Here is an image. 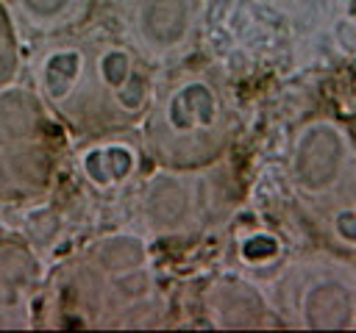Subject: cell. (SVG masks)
I'll list each match as a JSON object with an SVG mask.
<instances>
[{"label":"cell","mask_w":356,"mask_h":333,"mask_svg":"<svg viewBox=\"0 0 356 333\" xmlns=\"http://www.w3.org/2000/svg\"><path fill=\"white\" fill-rule=\"evenodd\" d=\"M348 147L331 122H312L295 142L292 175L306 191L331 189L345 169Z\"/></svg>","instance_id":"obj_1"},{"label":"cell","mask_w":356,"mask_h":333,"mask_svg":"<svg viewBox=\"0 0 356 333\" xmlns=\"http://www.w3.org/2000/svg\"><path fill=\"white\" fill-rule=\"evenodd\" d=\"M136 28L139 36L156 50L178 47L192 28V0H142Z\"/></svg>","instance_id":"obj_2"},{"label":"cell","mask_w":356,"mask_h":333,"mask_svg":"<svg viewBox=\"0 0 356 333\" xmlns=\"http://www.w3.org/2000/svg\"><path fill=\"white\" fill-rule=\"evenodd\" d=\"M303 322L309 327H353L356 297L342 280L325 278L303 294Z\"/></svg>","instance_id":"obj_3"},{"label":"cell","mask_w":356,"mask_h":333,"mask_svg":"<svg viewBox=\"0 0 356 333\" xmlns=\"http://www.w3.org/2000/svg\"><path fill=\"white\" fill-rule=\"evenodd\" d=\"M189 208H192V200H189V189L172 178V175H159L147 183V191H145V214L150 219L153 228H178L189 219Z\"/></svg>","instance_id":"obj_4"},{"label":"cell","mask_w":356,"mask_h":333,"mask_svg":"<svg viewBox=\"0 0 356 333\" xmlns=\"http://www.w3.org/2000/svg\"><path fill=\"white\" fill-rule=\"evenodd\" d=\"M214 114H217L214 94L200 83L186 86L181 94H175V100L170 105V119L178 130H189L195 125H209L214 119Z\"/></svg>","instance_id":"obj_5"},{"label":"cell","mask_w":356,"mask_h":333,"mask_svg":"<svg viewBox=\"0 0 356 333\" xmlns=\"http://www.w3.org/2000/svg\"><path fill=\"white\" fill-rule=\"evenodd\" d=\"M36 108L22 89H0V136L25 139L33 130Z\"/></svg>","instance_id":"obj_6"},{"label":"cell","mask_w":356,"mask_h":333,"mask_svg":"<svg viewBox=\"0 0 356 333\" xmlns=\"http://www.w3.org/2000/svg\"><path fill=\"white\" fill-rule=\"evenodd\" d=\"M97 264L111 272V275H120V272H131V269H139L142 261H145V247L139 239L134 236H114V239H106L97 253H95Z\"/></svg>","instance_id":"obj_7"},{"label":"cell","mask_w":356,"mask_h":333,"mask_svg":"<svg viewBox=\"0 0 356 333\" xmlns=\"http://www.w3.org/2000/svg\"><path fill=\"white\" fill-rule=\"evenodd\" d=\"M217 308H220L222 325H231V327L256 325V322H259V314H261L259 297H256L250 289H242V286H228V289H222V291H220V300H217Z\"/></svg>","instance_id":"obj_8"},{"label":"cell","mask_w":356,"mask_h":333,"mask_svg":"<svg viewBox=\"0 0 356 333\" xmlns=\"http://www.w3.org/2000/svg\"><path fill=\"white\" fill-rule=\"evenodd\" d=\"M131 166H134V158L120 144L97 150V153H89V158H86V172L95 180H120V178H125L131 172Z\"/></svg>","instance_id":"obj_9"},{"label":"cell","mask_w":356,"mask_h":333,"mask_svg":"<svg viewBox=\"0 0 356 333\" xmlns=\"http://www.w3.org/2000/svg\"><path fill=\"white\" fill-rule=\"evenodd\" d=\"M78 69H81L78 53H72V50L53 53V56L47 58V64H44V83H47V92L64 94V92L72 86Z\"/></svg>","instance_id":"obj_10"},{"label":"cell","mask_w":356,"mask_h":333,"mask_svg":"<svg viewBox=\"0 0 356 333\" xmlns=\"http://www.w3.org/2000/svg\"><path fill=\"white\" fill-rule=\"evenodd\" d=\"M8 161V169H11V178H19V180H42L44 175V164L39 158V153H31V150H17L11 153Z\"/></svg>","instance_id":"obj_11"},{"label":"cell","mask_w":356,"mask_h":333,"mask_svg":"<svg viewBox=\"0 0 356 333\" xmlns=\"http://www.w3.org/2000/svg\"><path fill=\"white\" fill-rule=\"evenodd\" d=\"M100 75H103V80H106L108 86H114V89L125 86V80L131 78L128 56H125L122 50H111V53H106L103 61H100Z\"/></svg>","instance_id":"obj_12"},{"label":"cell","mask_w":356,"mask_h":333,"mask_svg":"<svg viewBox=\"0 0 356 333\" xmlns=\"http://www.w3.org/2000/svg\"><path fill=\"white\" fill-rule=\"evenodd\" d=\"M72 0H19V6L25 8V14L36 22H53L58 17L67 14Z\"/></svg>","instance_id":"obj_13"},{"label":"cell","mask_w":356,"mask_h":333,"mask_svg":"<svg viewBox=\"0 0 356 333\" xmlns=\"http://www.w3.org/2000/svg\"><path fill=\"white\" fill-rule=\"evenodd\" d=\"M14 67H17V58H14V50L8 47V42H6V44H0V89L11 80Z\"/></svg>","instance_id":"obj_14"},{"label":"cell","mask_w":356,"mask_h":333,"mask_svg":"<svg viewBox=\"0 0 356 333\" xmlns=\"http://www.w3.org/2000/svg\"><path fill=\"white\" fill-rule=\"evenodd\" d=\"M337 230H339L342 239L356 241V211H342L337 216Z\"/></svg>","instance_id":"obj_15"},{"label":"cell","mask_w":356,"mask_h":333,"mask_svg":"<svg viewBox=\"0 0 356 333\" xmlns=\"http://www.w3.org/2000/svg\"><path fill=\"white\" fill-rule=\"evenodd\" d=\"M17 302V289H14V280L0 269V308L6 305H14Z\"/></svg>","instance_id":"obj_16"},{"label":"cell","mask_w":356,"mask_h":333,"mask_svg":"<svg viewBox=\"0 0 356 333\" xmlns=\"http://www.w3.org/2000/svg\"><path fill=\"white\" fill-rule=\"evenodd\" d=\"M8 180H11V169H8V161H6V155H0V189H3Z\"/></svg>","instance_id":"obj_17"},{"label":"cell","mask_w":356,"mask_h":333,"mask_svg":"<svg viewBox=\"0 0 356 333\" xmlns=\"http://www.w3.org/2000/svg\"><path fill=\"white\" fill-rule=\"evenodd\" d=\"M6 325H8V319H3V316H0V327H6Z\"/></svg>","instance_id":"obj_18"},{"label":"cell","mask_w":356,"mask_h":333,"mask_svg":"<svg viewBox=\"0 0 356 333\" xmlns=\"http://www.w3.org/2000/svg\"><path fill=\"white\" fill-rule=\"evenodd\" d=\"M0 44H6V36H3V31H0Z\"/></svg>","instance_id":"obj_19"}]
</instances>
